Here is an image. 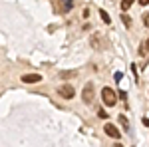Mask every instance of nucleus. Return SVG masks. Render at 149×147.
Masks as SVG:
<instances>
[{"mask_svg":"<svg viewBox=\"0 0 149 147\" xmlns=\"http://www.w3.org/2000/svg\"><path fill=\"white\" fill-rule=\"evenodd\" d=\"M117 121L121 123V127H123L125 131H129V121H127V117H125V115H119V117H117Z\"/></svg>","mask_w":149,"mask_h":147,"instance_id":"0eeeda50","label":"nucleus"},{"mask_svg":"<svg viewBox=\"0 0 149 147\" xmlns=\"http://www.w3.org/2000/svg\"><path fill=\"white\" fill-rule=\"evenodd\" d=\"M133 2H135V0H121V4H119V6H121V10L125 12V10H129V8L133 6Z\"/></svg>","mask_w":149,"mask_h":147,"instance_id":"6e6552de","label":"nucleus"},{"mask_svg":"<svg viewBox=\"0 0 149 147\" xmlns=\"http://www.w3.org/2000/svg\"><path fill=\"white\" fill-rule=\"evenodd\" d=\"M97 115H100V119H105V117H107V113L103 111V109H100V111H97Z\"/></svg>","mask_w":149,"mask_h":147,"instance_id":"4468645a","label":"nucleus"},{"mask_svg":"<svg viewBox=\"0 0 149 147\" xmlns=\"http://www.w3.org/2000/svg\"><path fill=\"white\" fill-rule=\"evenodd\" d=\"M103 133H105V135H109L111 139H115V141H117V139L121 137L119 129H117V127H115L113 123H105V125H103Z\"/></svg>","mask_w":149,"mask_h":147,"instance_id":"20e7f679","label":"nucleus"},{"mask_svg":"<svg viewBox=\"0 0 149 147\" xmlns=\"http://www.w3.org/2000/svg\"><path fill=\"white\" fill-rule=\"evenodd\" d=\"M115 147H123V145H121V143H115Z\"/></svg>","mask_w":149,"mask_h":147,"instance_id":"a211bd4d","label":"nucleus"},{"mask_svg":"<svg viewBox=\"0 0 149 147\" xmlns=\"http://www.w3.org/2000/svg\"><path fill=\"white\" fill-rule=\"evenodd\" d=\"M143 24H145V26H149V12H145V14H143Z\"/></svg>","mask_w":149,"mask_h":147,"instance_id":"ddd939ff","label":"nucleus"},{"mask_svg":"<svg viewBox=\"0 0 149 147\" xmlns=\"http://www.w3.org/2000/svg\"><path fill=\"white\" fill-rule=\"evenodd\" d=\"M100 16H102V20L105 24H111V18H109V14H107L105 10H100Z\"/></svg>","mask_w":149,"mask_h":147,"instance_id":"9d476101","label":"nucleus"},{"mask_svg":"<svg viewBox=\"0 0 149 147\" xmlns=\"http://www.w3.org/2000/svg\"><path fill=\"white\" fill-rule=\"evenodd\" d=\"M100 44H102V40H100V34H93V36H92V46L95 48V50H97V48H100Z\"/></svg>","mask_w":149,"mask_h":147,"instance_id":"1a4fd4ad","label":"nucleus"},{"mask_svg":"<svg viewBox=\"0 0 149 147\" xmlns=\"http://www.w3.org/2000/svg\"><path fill=\"white\" fill-rule=\"evenodd\" d=\"M76 74H78V72H60V78H74V76H76Z\"/></svg>","mask_w":149,"mask_h":147,"instance_id":"9b49d317","label":"nucleus"},{"mask_svg":"<svg viewBox=\"0 0 149 147\" xmlns=\"http://www.w3.org/2000/svg\"><path fill=\"white\" fill-rule=\"evenodd\" d=\"M58 93H60L64 100H72V98L76 95V90H74V86L64 84V86H58Z\"/></svg>","mask_w":149,"mask_h":147,"instance_id":"7ed1b4c3","label":"nucleus"},{"mask_svg":"<svg viewBox=\"0 0 149 147\" xmlns=\"http://www.w3.org/2000/svg\"><path fill=\"white\" fill-rule=\"evenodd\" d=\"M102 100L107 107H113L115 103H117V93H115L111 88H103L102 90Z\"/></svg>","mask_w":149,"mask_h":147,"instance_id":"f257e3e1","label":"nucleus"},{"mask_svg":"<svg viewBox=\"0 0 149 147\" xmlns=\"http://www.w3.org/2000/svg\"><path fill=\"white\" fill-rule=\"evenodd\" d=\"M58 12L60 14H66V12H70L72 8H74V0H58Z\"/></svg>","mask_w":149,"mask_h":147,"instance_id":"39448f33","label":"nucleus"},{"mask_svg":"<svg viewBox=\"0 0 149 147\" xmlns=\"http://www.w3.org/2000/svg\"><path fill=\"white\" fill-rule=\"evenodd\" d=\"M121 22H123V26H125V28H129V26H131V18L123 14V16H121Z\"/></svg>","mask_w":149,"mask_h":147,"instance_id":"f8f14e48","label":"nucleus"},{"mask_svg":"<svg viewBox=\"0 0 149 147\" xmlns=\"http://www.w3.org/2000/svg\"><path fill=\"white\" fill-rule=\"evenodd\" d=\"M139 4H141V6H147V4H149V0H139Z\"/></svg>","mask_w":149,"mask_h":147,"instance_id":"2eb2a0df","label":"nucleus"},{"mask_svg":"<svg viewBox=\"0 0 149 147\" xmlns=\"http://www.w3.org/2000/svg\"><path fill=\"white\" fill-rule=\"evenodd\" d=\"M143 125H147V127H149V119H147V117L143 119Z\"/></svg>","mask_w":149,"mask_h":147,"instance_id":"dca6fc26","label":"nucleus"},{"mask_svg":"<svg viewBox=\"0 0 149 147\" xmlns=\"http://www.w3.org/2000/svg\"><path fill=\"white\" fill-rule=\"evenodd\" d=\"M22 82L24 84H38V82H42V76L40 74H24Z\"/></svg>","mask_w":149,"mask_h":147,"instance_id":"423d86ee","label":"nucleus"},{"mask_svg":"<svg viewBox=\"0 0 149 147\" xmlns=\"http://www.w3.org/2000/svg\"><path fill=\"white\" fill-rule=\"evenodd\" d=\"M93 98H95V86H93L92 82H88V84L84 86V90H81V102L84 103H92Z\"/></svg>","mask_w":149,"mask_h":147,"instance_id":"f03ea898","label":"nucleus"},{"mask_svg":"<svg viewBox=\"0 0 149 147\" xmlns=\"http://www.w3.org/2000/svg\"><path fill=\"white\" fill-rule=\"evenodd\" d=\"M145 46H147V50H149V38H147V42H145Z\"/></svg>","mask_w":149,"mask_h":147,"instance_id":"f3484780","label":"nucleus"}]
</instances>
